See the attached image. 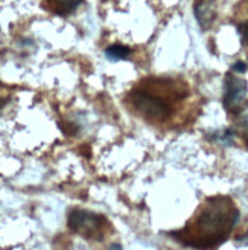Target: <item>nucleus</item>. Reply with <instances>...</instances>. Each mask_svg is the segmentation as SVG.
Instances as JSON below:
<instances>
[{
	"mask_svg": "<svg viewBox=\"0 0 248 250\" xmlns=\"http://www.w3.org/2000/svg\"><path fill=\"white\" fill-rule=\"evenodd\" d=\"M231 70L236 72V73H244L247 70V64L244 61H238V62H234V64L231 66Z\"/></svg>",
	"mask_w": 248,
	"mask_h": 250,
	"instance_id": "9",
	"label": "nucleus"
},
{
	"mask_svg": "<svg viewBox=\"0 0 248 250\" xmlns=\"http://www.w3.org/2000/svg\"><path fill=\"white\" fill-rule=\"evenodd\" d=\"M110 250H122V247L119 244H113V246L110 247Z\"/></svg>",
	"mask_w": 248,
	"mask_h": 250,
	"instance_id": "11",
	"label": "nucleus"
},
{
	"mask_svg": "<svg viewBox=\"0 0 248 250\" xmlns=\"http://www.w3.org/2000/svg\"><path fill=\"white\" fill-rule=\"evenodd\" d=\"M236 125H238V130L241 133L248 136V105L239 111L238 119H236Z\"/></svg>",
	"mask_w": 248,
	"mask_h": 250,
	"instance_id": "8",
	"label": "nucleus"
},
{
	"mask_svg": "<svg viewBox=\"0 0 248 250\" xmlns=\"http://www.w3.org/2000/svg\"><path fill=\"white\" fill-rule=\"evenodd\" d=\"M195 17L203 29H209L216 19V3L215 0H198L195 3Z\"/></svg>",
	"mask_w": 248,
	"mask_h": 250,
	"instance_id": "5",
	"label": "nucleus"
},
{
	"mask_svg": "<svg viewBox=\"0 0 248 250\" xmlns=\"http://www.w3.org/2000/svg\"><path fill=\"white\" fill-rule=\"evenodd\" d=\"M131 55V49L125 44H111L105 49V57L111 61H120Z\"/></svg>",
	"mask_w": 248,
	"mask_h": 250,
	"instance_id": "7",
	"label": "nucleus"
},
{
	"mask_svg": "<svg viewBox=\"0 0 248 250\" xmlns=\"http://www.w3.org/2000/svg\"><path fill=\"white\" fill-rule=\"evenodd\" d=\"M239 218V210L229 197H213L196 212L180 240L196 249H213L224 241Z\"/></svg>",
	"mask_w": 248,
	"mask_h": 250,
	"instance_id": "1",
	"label": "nucleus"
},
{
	"mask_svg": "<svg viewBox=\"0 0 248 250\" xmlns=\"http://www.w3.org/2000/svg\"><path fill=\"white\" fill-rule=\"evenodd\" d=\"M51 3H52L54 11L57 12V14L69 16L81 6L82 0H51Z\"/></svg>",
	"mask_w": 248,
	"mask_h": 250,
	"instance_id": "6",
	"label": "nucleus"
},
{
	"mask_svg": "<svg viewBox=\"0 0 248 250\" xmlns=\"http://www.w3.org/2000/svg\"><path fill=\"white\" fill-rule=\"evenodd\" d=\"M245 244H248V240H247V241H245Z\"/></svg>",
	"mask_w": 248,
	"mask_h": 250,
	"instance_id": "12",
	"label": "nucleus"
},
{
	"mask_svg": "<svg viewBox=\"0 0 248 250\" xmlns=\"http://www.w3.org/2000/svg\"><path fill=\"white\" fill-rule=\"evenodd\" d=\"M130 108L148 122H165L171 116V105L166 98L151 92L148 87H137L128 95Z\"/></svg>",
	"mask_w": 248,
	"mask_h": 250,
	"instance_id": "2",
	"label": "nucleus"
},
{
	"mask_svg": "<svg viewBox=\"0 0 248 250\" xmlns=\"http://www.w3.org/2000/svg\"><path fill=\"white\" fill-rule=\"evenodd\" d=\"M67 226L87 240H102L108 228V220L104 215L85 209H73L67 215Z\"/></svg>",
	"mask_w": 248,
	"mask_h": 250,
	"instance_id": "3",
	"label": "nucleus"
},
{
	"mask_svg": "<svg viewBox=\"0 0 248 250\" xmlns=\"http://www.w3.org/2000/svg\"><path fill=\"white\" fill-rule=\"evenodd\" d=\"M238 31H239V34L242 37V43L245 44L248 42V24H242V26L238 28Z\"/></svg>",
	"mask_w": 248,
	"mask_h": 250,
	"instance_id": "10",
	"label": "nucleus"
},
{
	"mask_svg": "<svg viewBox=\"0 0 248 250\" xmlns=\"http://www.w3.org/2000/svg\"><path fill=\"white\" fill-rule=\"evenodd\" d=\"M247 81L238 77L226 78V92H224V107L227 111H236L247 96Z\"/></svg>",
	"mask_w": 248,
	"mask_h": 250,
	"instance_id": "4",
	"label": "nucleus"
}]
</instances>
